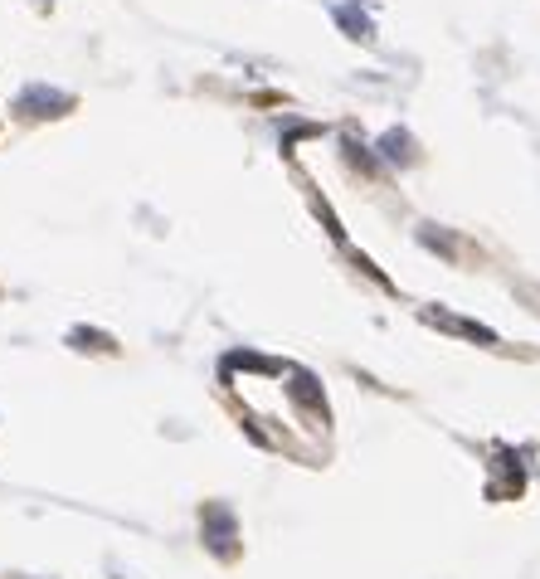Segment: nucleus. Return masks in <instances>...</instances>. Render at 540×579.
Returning a JSON list of instances; mask_svg holds the SVG:
<instances>
[{
    "mask_svg": "<svg viewBox=\"0 0 540 579\" xmlns=\"http://www.w3.org/2000/svg\"><path fill=\"white\" fill-rule=\"evenodd\" d=\"M205 541L215 545V550H229V541H234V516L224 507H205Z\"/></svg>",
    "mask_w": 540,
    "mask_h": 579,
    "instance_id": "nucleus-1",
    "label": "nucleus"
}]
</instances>
